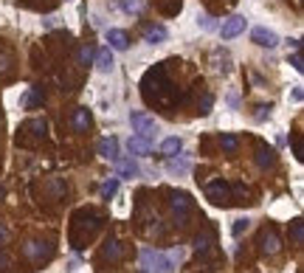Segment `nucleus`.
<instances>
[{
    "instance_id": "f257e3e1",
    "label": "nucleus",
    "mask_w": 304,
    "mask_h": 273,
    "mask_svg": "<svg viewBox=\"0 0 304 273\" xmlns=\"http://www.w3.org/2000/svg\"><path fill=\"white\" fill-rule=\"evenodd\" d=\"M141 267L147 273H172L175 270V256L152 251V248H144L141 251Z\"/></svg>"
},
{
    "instance_id": "f03ea898",
    "label": "nucleus",
    "mask_w": 304,
    "mask_h": 273,
    "mask_svg": "<svg viewBox=\"0 0 304 273\" xmlns=\"http://www.w3.org/2000/svg\"><path fill=\"white\" fill-rule=\"evenodd\" d=\"M206 197L214 203V206H228L231 200V186L228 183H223V180H212L209 186H206Z\"/></svg>"
},
{
    "instance_id": "7ed1b4c3",
    "label": "nucleus",
    "mask_w": 304,
    "mask_h": 273,
    "mask_svg": "<svg viewBox=\"0 0 304 273\" xmlns=\"http://www.w3.org/2000/svg\"><path fill=\"white\" fill-rule=\"evenodd\" d=\"M130 124H133L135 135L152 138L158 132V121L152 118V115H147V113H133V115H130Z\"/></svg>"
},
{
    "instance_id": "20e7f679",
    "label": "nucleus",
    "mask_w": 304,
    "mask_h": 273,
    "mask_svg": "<svg viewBox=\"0 0 304 273\" xmlns=\"http://www.w3.org/2000/svg\"><path fill=\"white\" fill-rule=\"evenodd\" d=\"M245 17L242 15H234V17H228L226 23H223V26H220V34H223V40H234V37H240L242 31H245Z\"/></svg>"
},
{
    "instance_id": "39448f33",
    "label": "nucleus",
    "mask_w": 304,
    "mask_h": 273,
    "mask_svg": "<svg viewBox=\"0 0 304 273\" xmlns=\"http://www.w3.org/2000/svg\"><path fill=\"white\" fill-rule=\"evenodd\" d=\"M191 209V197L186 192H172V211H175V220L177 223H183L186 214Z\"/></svg>"
},
{
    "instance_id": "423d86ee",
    "label": "nucleus",
    "mask_w": 304,
    "mask_h": 273,
    "mask_svg": "<svg viewBox=\"0 0 304 273\" xmlns=\"http://www.w3.org/2000/svg\"><path fill=\"white\" fill-rule=\"evenodd\" d=\"M251 40H254L256 45H262V48H276V45H279V34L265 29V26H256V29L251 31Z\"/></svg>"
},
{
    "instance_id": "0eeeda50",
    "label": "nucleus",
    "mask_w": 304,
    "mask_h": 273,
    "mask_svg": "<svg viewBox=\"0 0 304 273\" xmlns=\"http://www.w3.org/2000/svg\"><path fill=\"white\" fill-rule=\"evenodd\" d=\"M127 150H130V155H135V158H141V155H149V152H152V138L130 135V138H127Z\"/></svg>"
},
{
    "instance_id": "6e6552de",
    "label": "nucleus",
    "mask_w": 304,
    "mask_h": 273,
    "mask_svg": "<svg viewBox=\"0 0 304 273\" xmlns=\"http://www.w3.org/2000/svg\"><path fill=\"white\" fill-rule=\"evenodd\" d=\"M116 172H119V178H138L141 175V169H138V164H135L133 158H116Z\"/></svg>"
},
{
    "instance_id": "1a4fd4ad",
    "label": "nucleus",
    "mask_w": 304,
    "mask_h": 273,
    "mask_svg": "<svg viewBox=\"0 0 304 273\" xmlns=\"http://www.w3.org/2000/svg\"><path fill=\"white\" fill-rule=\"evenodd\" d=\"M96 152H99L105 161H116L119 158V141H116V138H102L99 144H96Z\"/></svg>"
},
{
    "instance_id": "9d476101",
    "label": "nucleus",
    "mask_w": 304,
    "mask_h": 273,
    "mask_svg": "<svg viewBox=\"0 0 304 273\" xmlns=\"http://www.w3.org/2000/svg\"><path fill=\"white\" fill-rule=\"evenodd\" d=\"M93 59H96V68H99L102 73H110V71H113V65H116V59H113V48H102V51H96V54H93Z\"/></svg>"
},
{
    "instance_id": "9b49d317",
    "label": "nucleus",
    "mask_w": 304,
    "mask_h": 273,
    "mask_svg": "<svg viewBox=\"0 0 304 273\" xmlns=\"http://www.w3.org/2000/svg\"><path fill=\"white\" fill-rule=\"evenodd\" d=\"M107 43H110V48H113V51H127L130 37L124 34L121 29H110V31H107Z\"/></svg>"
},
{
    "instance_id": "f8f14e48",
    "label": "nucleus",
    "mask_w": 304,
    "mask_h": 273,
    "mask_svg": "<svg viewBox=\"0 0 304 273\" xmlns=\"http://www.w3.org/2000/svg\"><path fill=\"white\" fill-rule=\"evenodd\" d=\"M71 127L76 129V132H85V129L90 127V113H87V107H76V110H73Z\"/></svg>"
},
{
    "instance_id": "ddd939ff",
    "label": "nucleus",
    "mask_w": 304,
    "mask_h": 273,
    "mask_svg": "<svg viewBox=\"0 0 304 273\" xmlns=\"http://www.w3.org/2000/svg\"><path fill=\"white\" fill-rule=\"evenodd\" d=\"M166 37H169V31L163 29V26H152V29L144 34V43H149V45H161V43H166Z\"/></svg>"
},
{
    "instance_id": "4468645a",
    "label": "nucleus",
    "mask_w": 304,
    "mask_h": 273,
    "mask_svg": "<svg viewBox=\"0 0 304 273\" xmlns=\"http://www.w3.org/2000/svg\"><path fill=\"white\" fill-rule=\"evenodd\" d=\"M166 169H169L172 175H186L191 169V164L186 158H175V155H169V161H166Z\"/></svg>"
},
{
    "instance_id": "2eb2a0df",
    "label": "nucleus",
    "mask_w": 304,
    "mask_h": 273,
    "mask_svg": "<svg viewBox=\"0 0 304 273\" xmlns=\"http://www.w3.org/2000/svg\"><path fill=\"white\" fill-rule=\"evenodd\" d=\"M51 253V248L45 242H29L26 245V256L29 259H43V256H48Z\"/></svg>"
},
{
    "instance_id": "dca6fc26",
    "label": "nucleus",
    "mask_w": 304,
    "mask_h": 273,
    "mask_svg": "<svg viewBox=\"0 0 304 273\" xmlns=\"http://www.w3.org/2000/svg\"><path fill=\"white\" fill-rule=\"evenodd\" d=\"M279 248H282V239L276 237L273 231H268V234L262 237V251L265 253H279Z\"/></svg>"
},
{
    "instance_id": "f3484780",
    "label": "nucleus",
    "mask_w": 304,
    "mask_h": 273,
    "mask_svg": "<svg viewBox=\"0 0 304 273\" xmlns=\"http://www.w3.org/2000/svg\"><path fill=\"white\" fill-rule=\"evenodd\" d=\"M121 253H124V245H121L119 239H110V242L105 245V256L107 259H113L116 262V259H121Z\"/></svg>"
},
{
    "instance_id": "a211bd4d",
    "label": "nucleus",
    "mask_w": 304,
    "mask_h": 273,
    "mask_svg": "<svg viewBox=\"0 0 304 273\" xmlns=\"http://www.w3.org/2000/svg\"><path fill=\"white\" fill-rule=\"evenodd\" d=\"M144 6H147V0H121V9H124L127 15H141Z\"/></svg>"
},
{
    "instance_id": "6ab92c4d",
    "label": "nucleus",
    "mask_w": 304,
    "mask_h": 273,
    "mask_svg": "<svg viewBox=\"0 0 304 273\" xmlns=\"http://www.w3.org/2000/svg\"><path fill=\"white\" fill-rule=\"evenodd\" d=\"M161 150L166 152V155H177V152L183 150V141H180V138H166L161 144Z\"/></svg>"
},
{
    "instance_id": "aec40b11",
    "label": "nucleus",
    "mask_w": 304,
    "mask_h": 273,
    "mask_svg": "<svg viewBox=\"0 0 304 273\" xmlns=\"http://www.w3.org/2000/svg\"><path fill=\"white\" fill-rule=\"evenodd\" d=\"M256 164H259L262 169H265V166H273V150H265V147H262V150L256 152Z\"/></svg>"
},
{
    "instance_id": "412c9836",
    "label": "nucleus",
    "mask_w": 304,
    "mask_h": 273,
    "mask_svg": "<svg viewBox=\"0 0 304 273\" xmlns=\"http://www.w3.org/2000/svg\"><path fill=\"white\" fill-rule=\"evenodd\" d=\"M197 26H200L203 31H217V29H220L217 23H214L212 15H197Z\"/></svg>"
},
{
    "instance_id": "4be33fe9",
    "label": "nucleus",
    "mask_w": 304,
    "mask_h": 273,
    "mask_svg": "<svg viewBox=\"0 0 304 273\" xmlns=\"http://www.w3.org/2000/svg\"><path fill=\"white\" fill-rule=\"evenodd\" d=\"M116 192H119V178H110L105 186H102V197H105V200H110Z\"/></svg>"
},
{
    "instance_id": "5701e85b",
    "label": "nucleus",
    "mask_w": 304,
    "mask_h": 273,
    "mask_svg": "<svg viewBox=\"0 0 304 273\" xmlns=\"http://www.w3.org/2000/svg\"><path fill=\"white\" fill-rule=\"evenodd\" d=\"M212 242H214V237L206 231V234H200V237L194 239V248H197V251H209V248H212Z\"/></svg>"
},
{
    "instance_id": "b1692460",
    "label": "nucleus",
    "mask_w": 304,
    "mask_h": 273,
    "mask_svg": "<svg viewBox=\"0 0 304 273\" xmlns=\"http://www.w3.org/2000/svg\"><path fill=\"white\" fill-rule=\"evenodd\" d=\"M220 144H223V150H226V152H237L240 138H237V135H223V138H220Z\"/></svg>"
},
{
    "instance_id": "393cba45",
    "label": "nucleus",
    "mask_w": 304,
    "mask_h": 273,
    "mask_svg": "<svg viewBox=\"0 0 304 273\" xmlns=\"http://www.w3.org/2000/svg\"><path fill=\"white\" fill-rule=\"evenodd\" d=\"M293 242L296 245L304 242V223L301 220H293Z\"/></svg>"
},
{
    "instance_id": "a878e982",
    "label": "nucleus",
    "mask_w": 304,
    "mask_h": 273,
    "mask_svg": "<svg viewBox=\"0 0 304 273\" xmlns=\"http://www.w3.org/2000/svg\"><path fill=\"white\" fill-rule=\"evenodd\" d=\"M93 54H96V51H93L90 45H82V48H79V65H90Z\"/></svg>"
},
{
    "instance_id": "bb28decb",
    "label": "nucleus",
    "mask_w": 304,
    "mask_h": 273,
    "mask_svg": "<svg viewBox=\"0 0 304 273\" xmlns=\"http://www.w3.org/2000/svg\"><path fill=\"white\" fill-rule=\"evenodd\" d=\"M248 223H251V220H248V217H240V220H237V223H234V228H231V234L234 237H240L242 231L248 228Z\"/></svg>"
},
{
    "instance_id": "cd10ccee",
    "label": "nucleus",
    "mask_w": 304,
    "mask_h": 273,
    "mask_svg": "<svg viewBox=\"0 0 304 273\" xmlns=\"http://www.w3.org/2000/svg\"><path fill=\"white\" fill-rule=\"evenodd\" d=\"M290 65H293V68H296L298 73L304 71V65H301V54H298V51H296V54H293V57H290Z\"/></svg>"
},
{
    "instance_id": "c85d7f7f",
    "label": "nucleus",
    "mask_w": 304,
    "mask_h": 273,
    "mask_svg": "<svg viewBox=\"0 0 304 273\" xmlns=\"http://www.w3.org/2000/svg\"><path fill=\"white\" fill-rule=\"evenodd\" d=\"M256 110H259V113H256V118H259V121L265 118V115H270V107H265V104H262V107H256Z\"/></svg>"
},
{
    "instance_id": "c756f323",
    "label": "nucleus",
    "mask_w": 304,
    "mask_h": 273,
    "mask_svg": "<svg viewBox=\"0 0 304 273\" xmlns=\"http://www.w3.org/2000/svg\"><path fill=\"white\" fill-rule=\"evenodd\" d=\"M228 104H231V107L237 110V107H240V96H237V93H231V96H228Z\"/></svg>"
},
{
    "instance_id": "7c9ffc66",
    "label": "nucleus",
    "mask_w": 304,
    "mask_h": 273,
    "mask_svg": "<svg viewBox=\"0 0 304 273\" xmlns=\"http://www.w3.org/2000/svg\"><path fill=\"white\" fill-rule=\"evenodd\" d=\"M293 152H296V158H298V161L304 158V155H301V141H293Z\"/></svg>"
},
{
    "instance_id": "2f4dec72",
    "label": "nucleus",
    "mask_w": 304,
    "mask_h": 273,
    "mask_svg": "<svg viewBox=\"0 0 304 273\" xmlns=\"http://www.w3.org/2000/svg\"><path fill=\"white\" fill-rule=\"evenodd\" d=\"M301 99H304V93H301V87L296 85V87H293V101H301Z\"/></svg>"
},
{
    "instance_id": "473e14b6",
    "label": "nucleus",
    "mask_w": 304,
    "mask_h": 273,
    "mask_svg": "<svg viewBox=\"0 0 304 273\" xmlns=\"http://www.w3.org/2000/svg\"><path fill=\"white\" fill-rule=\"evenodd\" d=\"M209 110H212V96H206L203 99V110H200V113H209Z\"/></svg>"
},
{
    "instance_id": "72a5a7b5",
    "label": "nucleus",
    "mask_w": 304,
    "mask_h": 273,
    "mask_svg": "<svg viewBox=\"0 0 304 273\" xmlns=\"http://www.w3.org/2000/svg\"><path fill=\"white\" fill-rule=\"evenodd\" d=\"M6 68H9V59H6V57H0V71H6Z\"/></svg>"
},
{
    "instance_id": "f704fd0d",
    "label": "nucleus",
    "mask_w": 304,
    "mask_h": 273,
    "mask_svg": "<svg viewBox=\"0 0 304 273\" xmlns=\"http://www.w3.org/2000/svg\"><path fill=\"white\" fill-rule=\"evenodd\" d=\"M6 237H9V234H6V228L0 225V242H6Z\"/></svg>"
},
{
    "instance_id": "c9c22d12",
    "label": "nucleus",
    "mask_w": 304,
    "mask_h": 273,
    "mask_svg": "<svg viewBox=\"0 0 304 273\" xmlns=\"http://www.w3.org/2000/svg\"><path fill=\"white\" fill-rule=\"evenodd\" d=\"M6 262H9V256H0V267L6 265Z\"/></svg>"
}]
</instances>
